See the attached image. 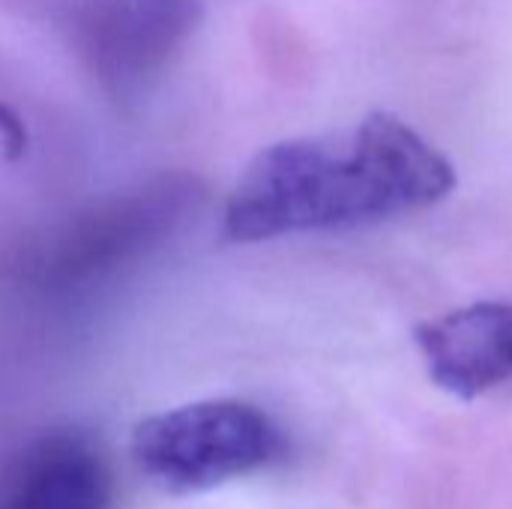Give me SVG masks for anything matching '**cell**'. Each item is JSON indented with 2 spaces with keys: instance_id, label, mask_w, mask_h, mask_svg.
Segmentation results:
<instances>
[{
  "instance_id": "cell-1",
  "label": "cell",
  "mask_w": 512,
  "mask_h": 509,
  "mask_svg": "<svg viewBox=\"0 0 512 509\" xmlns=\"http://www.w3.org/2000/svg\"><path fill=\"white\" fill-rule=\"evenodd\" d=\"M456 168L405 120L372 111L348 135L264 147L225 204V237L258 243L408 216L444 201Z\"/></svg>"
},
{
  "instance_id": "cell-2",
  "label": "cell",
  "mask_w": 512,
  "mask_h": 509,
  "mask_svg": "<svg viewBox=\"0 0 512 509\" xmlns=\"http://www.w3.org/2000/svg\"><path fill=\"white\" fill-rule=\"evenodd\" d=\"M198 201L201 186L189 174L141 180L75 213L39 255L36 273L57 291L111 279L165 246Z\"/></svg>"
},
{
  "instance_id": "cell-3",
  "label": "cell",
  "mask_w": 512,
  "mask_h": 509,
  "mask_svg": "<svg viewBox=\"0 0 512 509\" xmlns=\"http://www.w3.org/2000/svg\"><path fill=\"white\" fill-rule=\"evenodd\" d=\"M279 450L273 420L246 402L216 399L171 408L132 432L138 471L165 492H204L264 468Z\"/></svg>"
},
{
  "instance_id": "cell-4",
  "label": "cell",
  "mask_w": 512,
  "mask_h": 509,
  "mask_svg": "<svg viewBox=\"0 0 512 509\" xmlns=\"http://www.w3.org/2000/svg\"><path fill=\"white\" fill-rule=\"evenodd\" d=\"M201 18L198 0H123L90 27L93 66L120 96H138L183 48Z\"/></svg>"
},
{
  "instance_id": "cell-5",
  "label": "cell",
  "mask_w": 512,
  "mask_h": 509,
  "mask_svg": "<svg viewBox=\"0 0 512 509\" xmlns=\"http://www.w3.org/2000/svg\"><path fill=\"white\" fill-rule=\"evenodd\" d=\"M417 348L441 390L477 399L512 378V303H474L426 321Z\"/></svg>"
},
{
  "instance_id": "cell-6",
  "label": "cell",
  "mask_w": 512,
  "mask_h": 509,
  "mask_svg": "<svg viewBox=\"0 0 512 509\" xmlns=\"http://www.w3.org/2000/svg\"><path fill=\"white\" fill-rule=\"evenodd\" d=\"M0 509H111L108 465L81 432H48L3 468Z\"/></svg>"
},
{
  "instance_id": "cell-7",
  "label": "cell",
  "mask_w": 512,
  "mask_h": 509,
  "mask_svg": "<svg viewBox=\"0 0 512 509\" xmlns=\"http://www.w3.org/2000/svg\"><path fill=\"white\" fill-rule=\"evenodd\" d=\"M27 144H30V135H27V126L21 120V114L0 102V147H3V156L6 159H21L27 153Z\"/></svg>"
}]
</instances>
